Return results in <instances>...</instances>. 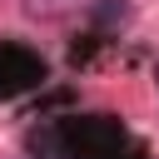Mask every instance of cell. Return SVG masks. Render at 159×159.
Returning <instances> with one entry per match:
<instances>
[{
	"mask_svg": "<svg viewBox=\"0 0 159 159\" xmlns=\"http://www.w3.org/2000/svg\"><path fill=\"white\" fill-rule=\"evenodd\" d=\"M84 15H89L94 25H119V20L129 15V0H89Z\"/></svg>",
	"mask_w": 159,
	"mask_h": 159,
	"instance_id": "1",
	"label": "cell"
},
{
	"mask_svg": "<svg viewBox=\"0 0 159 159\" xmlns=\"http://www.w3.org/2000/svg\"><path fill=\"white\" fill-rule=\"evenodd\" d=\"M70 0H25V10L30 15H55V10H65Z\"/></svg>",
	"mask_w": 159,
	"mask_h": 159,
	"instance_id": "2",
	"label": "cell"
}]
</instances>
